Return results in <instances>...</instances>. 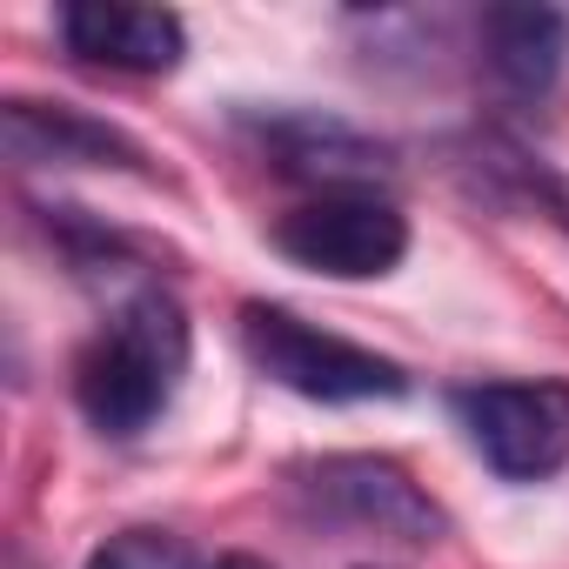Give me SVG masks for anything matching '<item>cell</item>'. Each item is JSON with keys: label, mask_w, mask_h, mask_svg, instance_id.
<instances>
[{"label": "cell", "mask_w": 569, "mask_h": 569, "mask_svg": "<svg viewBox=\"0 0 569 569\" xmlns=\"http://www.w3.org/2000/svg\"><path fill=\"white\" fill-rule=\"evenodd\" d=\"M188 376V309L168 289L128 296L74 362V402L101 436H141Z\"/></svg>", "instance_id": "6da1fadb"}, {"label": "cell", "mask_w": 569, "mask_h": 569, "mask_svg": "<svg viewBox=\"0 0 569 569\" xmlns=\"http://www.w3.org/2000/svg\"><path fill=\"white\" fill-rule=\"evenodd\" d=\"M241 349H248L254 376H268L289 396H309V402H396V396H409L402 362H389L349 336H329L274 302H241Z\"/></svg>", "instance_id": "7a4b0ae2"}, {"label": "cell", "mask_w": 569, "mask_h": 569, "mask_svg": "<svg viewBox=\"0 0 569 569\" xmlns=\"http://www.w3.org/2000/svg\"><path fill=\"white\" fill-rule=\"evenodd\" d=\"M296 502L316 522H336V529H356V536H382V542H409V549H429L449 529V516L389 456H322V462H302L296 469Z\"/></svg>", "instance_id": "3957f363"}, {"label": "cell", "mask_w": 569, "mask_h": 569, "mask_svg": "<svg viewBox=\"0 0 569 569\" xmlns=\"http://www.w3.org/2000/svg\"><path fill=\"white\" fill-rule=\"evenodd\" d=\"M456 416L502 482H542L569 462V382H469Z\"/></svg>", "instance_id": "277c9868"}, {"label": "cell", "mask_w": 569, "mask_h": 569, "mask_svg": "<svg viewBox=\"0 0 569 569\" xmlns=\"http://www.w3.org/2000/svg\"><path fill=\"white\" fill-rule=\"evenodd\" d=\"M274 248L309 274L329 281H369L402 268L409 254V221L382 194H316L274 221Z\"/></svg>", "instance_id": "5b68a950"}, {"label": "cell", "mask_w": 569, "mask_h": 569, "mask_svg": "<svg viewBox=\"0 0 569 569\" xmlns=\"http://www.w3.org/2000/svg\"><path fill=\"white\" fill-rule=\"evenodd\" d=\"M241 128L254 134L274 174L309 181L322 194H369L376 181L396 174V154L376 134L322 108H268V114H241Z\"/></svg>", "instance_id": "8992f818"}, {"label": "cell", "mask_w": 569, "mask_h": 569, "mask_svg": "<svg viewBox=\"0 0 569 569\" xmlns=\"http://www.w3.org/2000/svg\"><path fill=\"white\" fill-rule=\"evenodd\" d=\"M74 61L114 74H174L188 54V28L168 8H128V0H68L54 14Z\"/></svg>", "instance_id": "52a82bcc"}, {"label": "cell", "mask_w": 569, "mask_h": 569, "mask_svg": "<svg viewBox=\"0 0 569 569\" xmlns=\"http://www.w3.org/2000/svg\"><path fill=\"white\" fill-rule=\"evenodd\" d=\"M0 148L21 168H141V148L88 114V108H68V101H0Z\"/></svg>", "instance_id": "ba28073f"}, {"label": "cell", "mask_w": 569, "mask_h": 569, "mask_svg": "<svg viewBox=\"0 0 569 569\" xmlns=\"http://www.w3.org/2000/svg\"><path fill=\"white\" fill-rule=\"evenodd\" d=\"M482 61L502 81V94L542 101L562 81V61H569V21L556 8H536V0L489 8L482 14Z\"/></svg>", "instance_id": "9c48e42d"}, {"label": "cell", "mask_w": 569, "mask_h": 569, "mask_svg": "<svg viewBox=\"0 0 569 569\" xmlns=\"http://www.w3.org/2000/svg\"><path fill=\"white\" fill-rule=\"evenodd\" d=\"M88 569H201V562H194V549H188L181 536H168V529H121V536H108V542L88 556Z\"/></svg>", "instance_id": "30bf717a"}, {"label": "cell", "mask_w": 569, "mask_h": 569, "mask_svg": "<svg viewBox=\"0 0 569 569\" xmlns=\"http://www.w3.org/2000/svg\"><path fill=\"white\" fill-rule=\"evenodd\" d=\"M214 569H268V562H261V556H221Z\"/></svg>", "instance_id": "8fae6325"}]
</instances>
